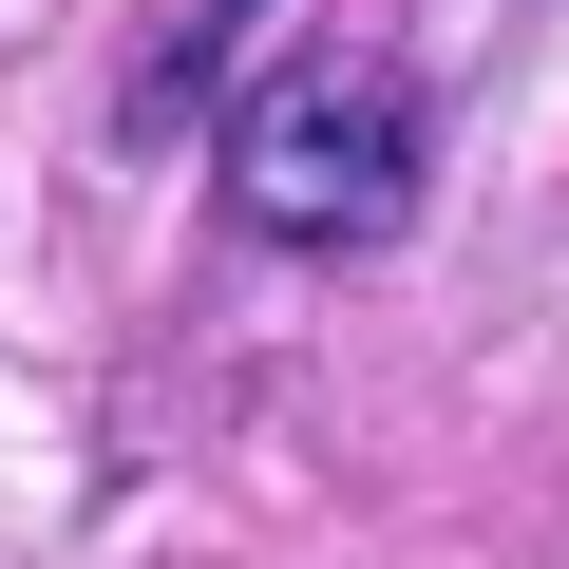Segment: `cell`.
<instances>
[{"mask_svg":"<svg viewBox=\"0 0 569 569\" xmlns=\"http://www.w3.org/2000/svg\"><path fill=\"white\" fill-rule=\"evenodd\" d=\"M418 171H437V114H418L399 58L305 39V58H266L228 96V209L266 247H399L418 228Z\"/></svg>","mask_w":569,"mask_h":569,"instance_id":"1","label":"cell"},{"mask_svg":"<svg viewBox=\"0 0 569 569\" xmlns=\"http://www.w3.org/2000/svg\"><path fill=\"white\" fill-rule=\"evenodd\" d=\"M284 20H305V0H171V39H152L133 114H228V96L284 58Z\"/></svg>","mask_w":569,"mask_h":569,"instance_id":"2","label":"cell"}]
</instances>
